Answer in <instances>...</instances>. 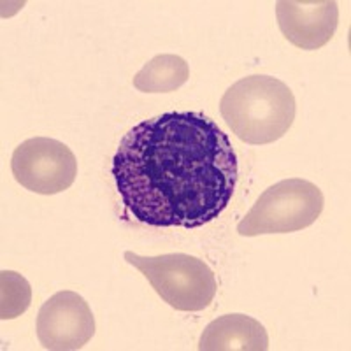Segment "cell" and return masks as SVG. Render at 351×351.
<instances>
[{
    "instance_id": "obj_1",
    "label": "cell",
    "mask_w": 351,
    "mask_h": 351,
    "mask_svg": "<svg viewBox=\"0 0 351 351\" xmlns=\"http://www.w3.org/2000/svg\"><path fill=\"white\" fill-rule=\"evenodd\" d=\"M239 165L211 118L171 111L125 134L112 178L127 215L149 227L199 228L218 218L236 192Z\"/></svg>"
},
{
    "instance_id": "obj_2",
    "label": "cell",
    "mask_w": 351,
    "mask_h": 351,
    "mask_svg": "<svg viewBox=\"0 0 351 351\" xmlns=\"http://www.w3.org/2000/svg\"><path fill=\"white\" fill-rule=\"evenodd\" d=\"M219 111L237 139L247 144L280 141L293 125L295 97L288 84L272 76H247L221 97Z\"/></svg>"
},
{
    "instance_id": "obj_3",
    "label": "cell",
    "mask_w": 351,
    "mask_h": 351,
    "mask_svg": "<svg viewBox=\"0 0 351 351\" xmlns=\"http://www.w3.org/2000/svg\"><path fill=\"white\" fill-rule=\"evenodd\" d=\"M125 260L149 281L160 299L176 311H204L215 300L218 290L215 272L197 256L186 253L141 256L127 252Z\"/></svg>"
},
{
    "instance_id": "obj_4",
    "label": "cell",
    "mask_w": 351,
    "mask_h": 351,
    "mask_svg": "<svg viewBox=\"0 0 351 351\" xmlns=\"http://www.w3.org/2000/svg\"><path fill=\"white\" fill-rule=\"evenodd\" d=\"M324 193L311 181L290 178L269 186L237 225L243 237L288 234L311 227L324 211Z\"/></svg>"
},
{
    "instance_id": "obj_5",
    "label": "cell",
    "mask_w": 351,
    "mask_h": 351,
    "mask_svg": "<svg viewBox=\"0 0 351 351\" xmlns=\"http://www.w3.org/2000/svg\"><path fill=\"white\" fill-rule=\"evenodd\" d=\"M14 180L39 195H56L74 184L77 160L67 144L49 137H34L21 143L11 160Z\"/></svg>"
},
{
    "instance_id": "obj_6",
    "label": "cell",
    "mask_w": 351,
    "mask_h": 351,
    "mask_svg": "<svg viewBox=\"0 0 351 351\" xmlns=\"http://www.w3.org/2000/svg\"><path fill=\"white\" fill-rule=\"evenodd\" d=\"M36 328L44 350L76 351L95 335V318L80 293L65 290L43 304Z\"/></svg>"
},
{
    "instance_id": "obj_7",
    "label": "cell",
    "mask_w": 351,
    "mask_h": 351,
    "mask_svg": "<svg viewBox=\"0 0 351 351\" xmlns=\"http://www.w3.org/2000/svg\"><path fill=\"white\" fill-rule=\"evenodd\" d=\"M276 18L283 36L300 49H319L330 43L339 25L334 0H280Z\"/></svg>"
},
{
    "instance_id": "obj_8",
    "label": "cell",
    "mask_w": 351,
    "mask_h": 351,
    "mask_svg": "<svg viewBox=\"0 0 351 351\" xmlns=\"http://www.w3.org/2000/svg\"><path fill=\"white\" fill-rule=\"evenodd\" d=\"M200 351H267L265 327L246 315H225L213 319L204 328L199 341Z\"/></svg>"
},
{
    "instance_id": "obj_9",
    "label": "cell",
    "mask_w": 351,
    "mask_h": 351,
    "mask_svg": "<svg viewBox=\"0 0 351 351\" xmlns=\"http://www.w3.org/2000/svg\"><path fill=\"white\" fill-rule=\"evenodd\" d=\"M188 77L190 67L184 58L156 55L134 76V86L144 93H169L183 86Z\"/></svg>"
},
{
    "instance_id": "obj_10",
    "label": "cell",
    "mask_w": 351,
    "mask_h": 351,
    "mask_svg": "<svg viewBox=\"0 0 351 351\" xmlns=\"http://www.w3.org/2000/svg\"><path fill=\"white\" fill-rule=\"evenodd\" d=\"M32 302V288L23 276L14 271L0 272V319H14L23 315Z\"/></svg>"
}]
</instances>
